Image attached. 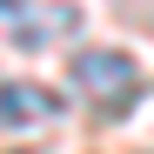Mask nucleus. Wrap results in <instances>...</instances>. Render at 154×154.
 <instances>
[{
  "label": "nucleus",
  "instance_id": "f257e3e1",
  "mask_svg": "<svg viewBox=\"0 0 154 154\" xmlns=\"http://www.w3.org/2000/svg\"><path fill=\"white\" fill-rule=\"evenodd\" d=\"M74 81H81V94L94 100L100 114H114V121L134 107V94H141L134 60H127V54H114V47H87V54L74 60Z\"/></svg>",
  "mask_w": 154,
  "mask_h": 154
},
{
  "label": "nucleus",
  "instance_id": "f03ea898",
  "mask_svg": "<svg viewBox=\"0 0 154 154\" xmlns=\"http://www.w3.org/2000/svg\"><path fill=\"white\" fill-rule=\"evenodd\" d=\"M67 100L47 94V87H27V81H0V121L20 127V121H60Z\"/></svg>",
  "mask_w": 154,
  "mask_h": 154
},
{
  "label": "nucleus",
  "instance_id": "7ed1b4c3",
  "mask_svg": "<svg viewBox=\"0 0 154 154\" xmlns=\"http://www.w3.org/2000/svg\"><path fill=\"white\" fill-rule=\"evenodd\" d=\"M14 20H27V27H14V40L20 47H47L54 34H74V7H34V14H20V7H7Z\"/></svg>",
  "mask_w": 154,
  "mask_h": 154
}]
</instances>
